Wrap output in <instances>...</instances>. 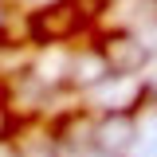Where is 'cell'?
<instances>
[{
    "label": "cell",
    "instance_id": "cell-1",
    "mask_svg": "<svg viewBox=\"0 0 157 157\" xmlns=\"http://www.w3.org/2000/svg\"><path fill=\"white\" fill-rule=\"evenodd\" d=\"M86 28V12L78 0H55V4H43L39 12H32L28 20V36L43 43V47H59L63 39L78 36Z\"/></svg>",
    "mask_w": 157,
    "mask_h": 157
},
{
    "label": "cell",
    "instance_id": "cell-2",
    "mask_svg": "<svg viewBox=\"0 0 157 157\" xmlns=\"http://www.w3.org/2000/svg\"><path fill=\"white\" fill-rule=\"evenodd\" d=\"M98 55H102L106 71L114 78H134L137 71L149 63V47L137 36H130V32H114V36H106L98 43Z\"/></svg>",
    "mask_w": 157,
    "mask_h": 157
},
{
    "label": "cell",
    "instance_id": "cell-3",
    "mask_svg": "<svg viewBox=\"0 0 157 157\" xmlns=\"http://www.w3.org/2000/svg\"><path fill=\"white\" fill-rule=\"evenodd\" d=\"M134 141H137V118L130 110H114V114H102L94 122V149H102V153L118 157Z\"/></svg>",
    "mask_w": 157,
    "mask_h": 157
},
{
    "label": "cell",
    "instance_id": "cell-4",
    "mask_svg": "<svg viewBox=\"0 0 157 157\" xmlns=\"http://www.w3.org/2000/svg\"><path fill=\"white\" fill-rule=\"evenodd\" d=\"M110 78L106 71V63L98 55V47H86V51H75L71 63H67V82H75V86H102Z\"/></svg>",
    "mask_w": 157,
    "mask_h": 157
},
{
    "label": "cell",
    "instance_id": "cell-5",
    "mask_svg": "<svg viewBox=\"0 0 157 157\" xmlns=\"http://www.w3.org/2000/svg\"><path fill=\"white\" fill-rule=\"evenodd\" d=\"M55 145H67V149H90V145H94V122L82 114V110L67 114L55 126Z\"/></svg>",
    "mask_w": 157,
    "mask_h": 157
},
{
    "label": "cell",
    "instance_id": "cell-6",
    "mask_svg": "<svg viewBox=\"0 0 157 157\" xmlns=\"http://www.w3.org/2000/svg\"><path fill=\"white\" fill-rule=\"evenodd\" d=\"M16 157H55V137L51 134H28V137H16Z\"/></svg>",
    "mask_w": 157,
    "mask_h": 157
},
{
    "label": "cell",
    "instance_id": "cell-7",
    "mask_svg": "<svg viewBox=\"0 0 157 157\" xmlns=\"http://www.w3.org/2000/svg\"><path fill=\"white\" fill-rule=\"evenodd\" d=\"M8 32V12H4V4H0V36Z\"/></svg>",
    "mask_w": 157,
    "mask_h": 157
},
{
    "label": "cell",
    "instance_id": "cell-8",
    "mask_svg": "<svg viewBox=\"0 0 157 157\" xmlns=\"http://www.w3.org/2000/svg\"><path fill=\"white\" fill-rule=\"evenodd\" d=\"M8 122H12V118H8L4 110H0V137H8V134H4V130H8Z\"/></svg>",
    "mask_w": 157,
    "mask_h": 157
}]
</instances>
